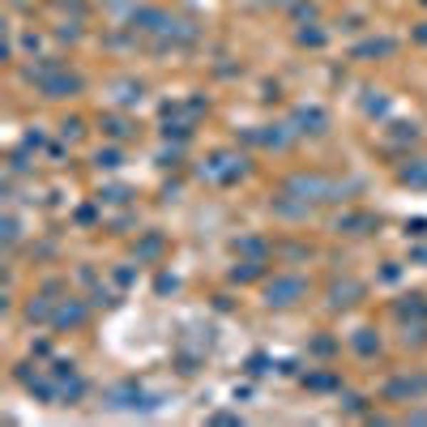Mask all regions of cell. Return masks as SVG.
Segmentation results:
<instances>
[{
    "label": "cell",
    "mask_w": 427,
    "mask_h": 427,
    "mask_svg": "<svg viewBox=\"0 0 427 427\" xmlns=\"http://www.w3.org/2000/svg\"><path fill=\"white\" fill-rule=\"evenodd\" d=\"M265 295H269V299H265L269 308H274V304H278V308H287V304H295L291 295H304V282H291V278H282V282H278V291L269 287Z\"/></svg>",
    "instance_id": "obj_1"
}]
</instances>
